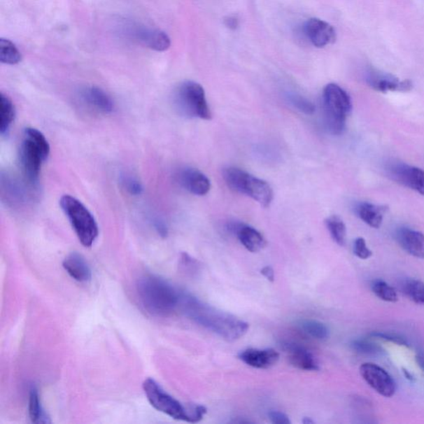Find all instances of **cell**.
I'll use <instances>...</instances> for the list:
<instances>
[{"instance_id": "1", "label": "cell", "mask_w": 424, "mask_h": 424, "mask_svg": "<svg viewBox=\"0 0 424 424\" xmlns=\"http://www.w3.org/2000/svg\"><path fill=\"white\" fill-rule=\"evenodd\" d=\"M179 309L193 322L229 341L240 339L249 329V324L243 320L205 304L187 292H183Z\"/></svg>"}, {"instance_id": "2", "label": "cell", "mask_w": 424, "mask_h": 424, "mask_svg": "<svg viewBox=\"0 0 424 424\" xmlns=\"http://www.w3.org/2000/svg\"><path fill=\"white\" fill-rule=\"evenodd\" d=\"M136 291L143 309L156 317H164L179 309L183 295L172 283L155 275L139 278Z\"/></svg>"}, {"instance_id": "3", "label": "cell", "mask_w": 424, "mask_h": 424, "mask_svg": "<svg viewBox=\"0 0 424 424\" xmlns=\"http://www.w3.org/2000/svg\"><path fill=\"white\" fill-rule=\"evenodd\" d=\"M143 389L148 402L153 408L177 421L197 423L200 422L206 414L207 410L204 406L183 405L172 395L167 393L152 378H148L143 381Z\"/></svg>"}, {"instance_id": "4", "label": "cell", "mask_w": 424, "mask_h": 424, "mask_svg": "<svg viewBox=\"0 0 424 424\" xmlns=\"http://www.w3.org/2000/svg\"><path fill=\"white\" fill-rule=\"evenodd\" d=\"M50 150V144L42 132L34 128L25 129L19 157L22 172L31 188L37 186L41 168Z\"/></svg>"}, {"instance_id": "5", "label": "cell", "mask_w": 424, "mask_h": 424, "mask_svg": "<svg viewBox=\"0 0 424 424\" xmlns=\"http://www.w3.org/2000/svg\"><path fill=\"white\" fill-rule=\"evenodd\" d=\"M323 99L325 125L332 134H341L346 128L347 116L353 110L348 93L340 85L330 83L325 87Z\"/></svg>"}, {"instance_id": "6", "label": "cell", "mask_w": 424, "mask_h": 424, "mask_svg": "<svg viewBox=\"0 0 424 424\" xmlns=\"http://www.w3.org/2000/svg\"><path fill=\"white\" fill-rule=\"evenodd\" d=\"M223 178L232 191L251 197L264 207L271 204L274 198L273 189L264 180L256 178L236 167L225 169Z\"/></svg>"}, {"instance_id": "7", "label": "cell", "mask_w": 424, "mask_h": 424, "mask_svg": "<svg viewBox=\"0 0 424 424\" xmlns=\"http://www.w3.org/2000/svg\"><path fill=\"white\" fill-rule=\"evenodd\" d=\"M60 206L78 236L81 245L92 246L99 234L96 219L83 202L70 195L62 196Z\"/></svg>"}, {"instance_id": "8", "label": "cell", "mask_w": 424, "mask_h": 424, "mask_svg": "<svg viewBox=\"0 0 424 424\" xmlns=\"http://www.w3.org/2000/svg\"><path fill=\"white\" fill-rule=\"evenodd\" d=\"M174 105L180 114L189 118L210 120L212 118L204 88L192 80L183 81L174 93Z\"/></svg>"}, {"instance_id": "9", "label": "cell", "mask_w": 424, "mask_h": 424, "mask_svg": "<svg viewBox=\"0 0 424 424\" xmlns=\"http://www.w3.org/2000/svg\"><path fill=\"white\" fill-rule=\"evenodd\" d=\"M360 376L364 381L386 398L394 396L396 391L395 383L389 373L379 365L373 363H365L360 367Z\"/></svg>"}, {"instance_id": "10", "label": "cell", "mask_w": 424, "mask_h": 424, "mask_svg": "<svg viewBox=\"0 0 424 424\" xmlns=\"http://www.w3.org/2000/svg\"><path fill=\"white\" fill-rule=\"evenodd\" d=\"M392 180L424 196V170L404 162H395L387 167Z\"/></svg>"}, {"instance_id": "11", "label": "cell", "mask_w": 424, "mask_h": 424, "mask_svg": "<svg viewBox=\"0 0 424 424\" xmlns=\"http://www.w3.org/2000/svg\"><path fill=\"white\" fill-rule=\"evenodd\" d=\"M126 34L156 52H165L171 47L169 35L160 29H152L139 25L126 26Z\"/></svg>"}, {"instance_id": "12", "label": "cell", "mask_w": 424, "mask_h": 424, "mask_svg": "<svg viewBox=\"0 0 424 424\" xmlns=\"http://www.w3.org/2000/svg\"><path fill=\"white\" fill-rule=\"evenodd\" d=\"M365 80L372 89L382 93L389 92H406L411 91L412 81L401 80L396 76L376 70H369L365 76Z\"/></svg>"}, {"instance_id": "13", "label": "cell", "mask_w": 424, "mask_h": 424, "mask_svg": "<svg viewBox=\"0 0 424 424\" xmlns=\"http://www.w3.org/2000/svg\"><path fill=\"white\" fill-rule=\"evenodd\" d=\"M306 38L314 47L322 48L335 42L337 34L335 29L327 22L313 17L304 25Z\"/></svg>"}, {"instance_id": "14", "label": "cell", "mask_w": 424, "mask_h": 424, "mask_svg": "<svg viewBox=\"0 0 424 424\" xmlns=\"http://www.w3.org/2000/svg\"><path fill=\"white\" fill-rule=\"evenodd\" d=\"M178 181L188 192L196 196H205L211 189V181L201 171L184 168L178 174Z\"/></svg>"}, {"instance_id": "15", "label": "cell", "mask_w": 424, "mask_h": 424, "mask_svg": "<svg viewBox=\"0 0 424 424\" xmlns=\"http://www.w3.org/2000/svg\"><path fill=\"white\" fill-rule=\"evenodd\" d=\"M228 231L236 236L247 250L259 252L265 246L264 236L256 229L241 222H229L227 225Z\"/></svg>"}, {"instance_id": "16", "label": "cell", "mask_w": 424, "mask_h": 424, "mask_svg": "<svg viewBox=\"0 0 424 424\" xmlns=\"http://www.w3.org/2000/svg\"><path fill=\"white\" fill-rule=\"evenodd\" d=\"M80 98L83 102L94 111L110 114L114 111L115 104L105 91L98 87H87L81 90Z\"/></svg>"}, {"instance_id": "17", "label": "cell", "mask_w": 424, "mask_h": 424, "mask_svg": "<svg viewBox=\"0 0 424 424\" xmlns=\"http://www.w3.org/2000/svg\"><path fill=\"white\" fill-rule=\"evenodd\" d=\"M243 363L257 369H269L278 362L279 354L274 349L250 348L243 351L239 355Z\"/></svg>"}, {"instance_id": "18", "label": "cell", "mask_w": 424, "mask_h": 424, "mask_svg": "<svg viewBox=\"0 0 424 424\" xmlns=\"http://www.w3.org/2000/svg\"><path fill=\"white\" fill-rule=\"evenodd\" d=\"M397 241L409 255L424 259V234L415 229L403 227L396 233Z\"/></svg>"}, {"instance_id": "19", "label": "cell", "mask_w": 424, "mask_h": 424, "mask_svg": "<svg viewBox=\"0 0 424 424\" xmlns=\"http://www.w3.org/2000/svg\"><path fill=\"white\" fill-rule=\"evenodd\" d=\"M63 268L70 276L80 283H87L92 277V269L87 260L78 253H71L62 263Z\"/></svg>"}, {"instance_id": "20", "label": "cell", "mask_w": 424, "mask_h": 424, "mask_svg": "<svg viewBox=\"0 0 424 424\" xmlns=\"http://www.w3.org/2000/svg\"><path fill=\"white\" fill-rule=\"evenodd\" d=\"M285 350L290 353L288 360L293 367L303 371H318L319 365L314 356L308 350L297 344H285Z\"/></svg>"}, {"instance_id": "21", "label": "cell", "mask_w": 424, "mask_h": 424, "mask_svg": "<svg viewBox=\"0 0 424 424\" xmlns=\"http://www.w3.org/2000/svg\"><path fill=\"white\" fill-rule=\"evenodd\" d=\"M355 211L359 218L369 227L374 229L381 227L384 218V207L369 202H362L356 206Z\"/></svg>"}, {"instance_id": "22", "label": "cell", "mask_w": 424, "mask_h": 424, "mask_svg": "<svg viewBox=\"0 0 424 424\" xmlns=\"http://www.w3.org/2000/svg\"><path fill=\"white\" fill-rule=\"evenodd\" d=\"M29 414L31 421L38 424L51 423L50 417L45 411L37 388L31 386L29 390Z\"/></svg>"}, {"instance_id": "23", "label": "cell", "mask_w": 424, "mask_h": 424, "mask_svg": "<svg viewBox=\"0 0 424 424\" xmlns=\"http://www.w3.org/2000/svg\"><path fill=\"white\" fill-rule=\"evenodd\" d=\"M16 115L15 106L10 97L0 94V133L6 134L10 130Z\"/></svg>"}, {"instance_id": "24", "label": "cell", "mask_w": 424, "mask_h": 424, "mask_svg": "<svg viewBox=\"0 0 424 424\" xmlns=\"http://www.w3.org/2000/svg\"><path fill=\"white\" fill-rule=\"evenodd\" d=\"M22 59V54L15 43L8 39H0V62L13 66L19 64Z\"/></svg>"}, {"instance_id": "25", "label": "cell", "mask_w": 424, "mask_h": 424, "mask_svg": "<svg viewBox=\"0 0 424 424\" xmlns=\"http://www.w3.org/2000/svg\"><path fill=\"white\" fill-rule=\"evenodd\" d=\"M326 225L333 241L337 245L344 246L346 243V225L339 216L332 215L326 220Z\"/></svg>"}, {"instance_id": "26", "label": "cell", "mask_w": 424, "mask_h": 424, "mask_svg": "<svg viewBox=\"0 0 424 424\" xmlns=\"http://www.w3.org/2000/svg\"><path fill=\"white\" fill-rule=\"evenodd\" d=\"M299 326L305 333L317 340H326L329 337V330L326 325L315 320H302Z\"/></svg>"}, {"instance_id": "27", "label": "cell", "mask_w": 424, "mask_h": 424, "mask_svg": "<svg viewBox=\"0 0 424 424\" xmlns=\"http://www.w3.org/2000/svg\"><path fill=\"white\" fill-rule=\"evenodd\" d=\"M404 292L415 304L424 305V283L410 279L404 284Z\"/></svg>"}, {"instance_id": "28", "label": "cell", "mask_w": 424, "mask_h": 424, "mask_svg": "<svg viewBox=\"0 0 424 424\" xmlns=\"http://www.w3.org/2000/svg\"><path fill=\"white\" fill-rule=\"evenodd\" d=\"M372 291L379 299L389 303L398 301V295L393 287L382 281H374L372 284Z\"/></svg>"}, {"instance_id": "29", "label": "cell", "mask_w": 424, "mask_h": 424, "mask_svg": "<svg viewBox=\"0 0 424 424\" xmlns=\"http://www.w3.org/2000/svg\"><path fill=\"white\" fill-rule=\"evenodd\" d=\"M351 348L360 354L377 355L384 353V350L367 340H355L351 344Z\"/></svg>"}, {"instance_id": "30", "label": "cell", "mask_w": 424, "mask_h": 424, "mask_svg": "<svg viewBox=\"0 0 424 424\" xmlns=\"http://www.w3.org/2000/svg\"><path fill=\"white\" fill-rule=\"evenodd\" d=\"M292 105L297 108V110L304 113L306 115H313L315 112V106L313 104L301 96L297 94H291L288 97Z\"/></svg>"}, {"instance_id": "31", "label": "cell", "mask_w": 424, "mask_h": 424, "mask_svg": "<svg viewBox=\"0 0 424 424\" xmlns=\"http://www.w3.org/2000/svg\"><path fill=\"white\" fill-rule=\"evenodd\" d=\"M121 182L125 190L132 194V195L139 196L143 192L142 184L136 178L129 177V176H124Z\"/></svg>"}, {"instance_id": "32", "label": "cell", "mask_w": 424, "mask_h": 424, "mask_svg": "<svg viewBox=\"0 0 424 424\" xmlns=\"http://www.w3.org/2000/svg\"><path fill=\"white\" fill-rule=\"evenodd\" d=\"M353 252L356 257L362 260H367L372 256V251L369 249L365 239L359 237L354 241Z\"/></svg>"}, {"instance_id": "33", "label": "cell", "mask_w": 424, "mask_h": 424, "mask_svg": "<svg viewBox=\"0 0 424 424\" xmlns=\"http://www.w3.org/2000/svg\"><path fill=\"white\" fill-rule=\"evenodd\" d=\"M372 337L380 338L382 340L393 342L397 345L408 346V342L403 337L395 335V334L374 332L372 334Z\"/></svg>"}, {"instance_id": "34", "label": "cell", "mask_w": 424, "mask_h": 424, "mask_svg": "<svg viewBox=\"0 0 424 424\" xmlns=\"http://www.w3.org/2000/svg\"><path fill=\"white\" fill-rule=\"evenodd\" d=\"M269 421L274 424H290V419L285 414L279 411H271L269 413Z\"/></svg>"}, {"instance_id": "35", "label": "cell", "mask_w": 424, "mask_h": 424, "mask_svg": "<svg viewBox=\"0 0 424 424\" xmlns=\"http://www.w3.org/2000/svg\"><path fill=\"white\" fill-rule=\"evenodd\" d=\"M153 225H155L156 232H157V234H160L161 237L165 238L168 236L169 229L164 222H162V220L160 219H157L155 220V223H153Z\"/></svg>"}, {"instance_id": "36", "label": "cell", "mask_w": 424, "mask_h": 424, "mask_svg": "<svg viewBox=\"0 0 424 424\" xmlns=\"http://www.w3.org/2000/svg\"><path fill=\"white\" fill-rule=\"evenodd\" d=\"M224 22L225 25L232 30H236L239 25H240V21H239L238 17L236 16H227L225 17Z\"/></svg>"}, {"instance_id": "37", "label": "cell", "mask_w": 424, "mask_h": 424, "mask_svg": "<svg viewBox=\"0 0 424 424\" xmlns=\"http://www.w3.org/2000/svg\"><path fill=\"white\" fill-rule=\"evenodd\" d=\"M261 274L264 275V276L268 279L270 282L274 281V271L271 267L269 266H266L264 269H261Z\"/></svg>"}, {"instance_id": "38", "label": "cell", "mask_w": 424, "mask_h": 424, "mask_svg": "<svg viewBox=\"0 0 424 424\" xmlns=\"http://www.w3.org/2000/svg\"><path fill=\"white\" fill-rule=\"evenodd\" d=\"M416 360H417V363L419 365V367H421L423 369V371L424 372V355H417Z\"/></svg>"}, {"instance_id": "39", "label": "cell", "mask_w": 424, "mask_h": 424, "mask_svg": "<svg viewBox=\"0 0 424 424\" xmlns=\"http://www.w3.org/2000/svg\"><path fill=\"white\" fill-rule=\"evenodd\" d=\"M303 423L304 424H313L314 421L311 418H304V421H303Z\"/></svg>"}, {"instance_id": "40", "label": "cell", "mask_w": 424, "mask_h": 424, "mask_svg": "<svg viewBox=\"0 0 424 424\" xmlns=\"http://www.w3.org/2000/svg\"><path fill=\"white\" fill-rule=\"evenodd\" d=\"M404 373L405 374L406 377H407L409 379V380H410V381L413 380V377H412L411 374H410L407 371H406V369H404Z\"/></svg>"}]
</instances>
